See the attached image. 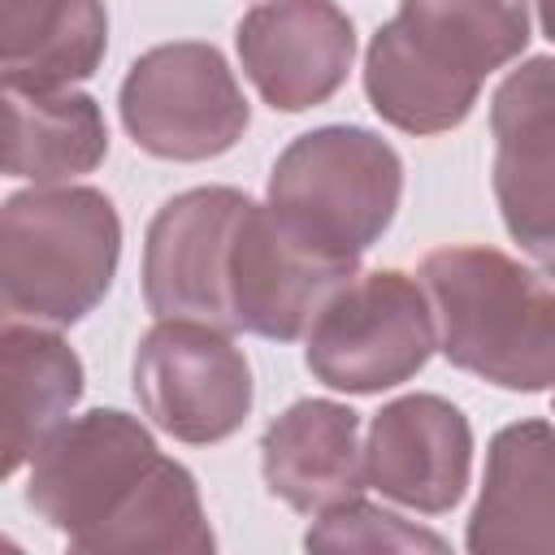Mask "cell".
Wrapping results in <instances>:
<instances>
[{
    "label": "cell",
    "mask_w": 555,
    "mask_h": 555,
    "mask_svg": "<svg viewBox=\"0 0 555 555\" xmlns=\"http://www.w3.org/2000/svg\"><path fill=\"white\" fill-rule=\"evenodd\" d=\"M82 399V360L78 351L35 325V321H9L0 330V473L13 477L39 442L69 421V408Z\"/></svg>",
    "instance_id": "2e32d148"
},
{
    "label": "cell",
    "mask_w": 555,
    "mask_h": 555,
    "mask_svg": "<svg viewBox=\"0 0 555 555\" xmlns=\"http://www.w3.org/2000/svg\"><path fill=\"white\" fill-rule=\"evenodd\" d=\"M217 546L199 486L178 460H156L152 473L134 486V494L117 507V516L82 546L87 555H134V551H173V555H208Z\"/></svg>",
    "instance_id": "d6986e66"
},
{
    "label": "cell",
    "mask_w": 555,
    "mask_h": 555,
    "mask_svg": "<svg viewBox=\"0 0 555 555\" xmlns=\"http://www.w3.org/2000/svg\"><path fill=\"white\" fill-rule=\"evenodd\" d=\"M438 347L425 282L403 269L347 278L308 325L304 360L312 377L343 395H382L416 377Z\"/></svg>",
    "instance_id": "5b68a950"
},
{
    "label": "cell",
    "mask_w": 555,
    "mask_h": 555,
    "mask_svg": "<svg viewBox=\"0 0 555 555\" xmlns=\"http://www.w3.org/2000/svg\"><path fill=\"white\" fill-rule=\"evenodd\" d=\"M238 61L273 113L325 104L351 74L356 26L334 0H260L238 22Z\"/></svg>",
    "instance_id": "8fae6325"
},
{
    "label": "cell",
    "mask_w": 555,
    "mask_h": 555,
    "mask_svg": "<svg viewBox=\"0 0 555 555\" xmlns=\"http://www.w3.org/2000/svg\"><path fill=\"white\" fill-rule=\"evenodd\" d=\"M473 473V429L468 416L442 395H403L386 403L364 442L369 486L412 512H451Z\"/></svg>",
    "instance_id": "4fadbf2b"
},
{
    "label": "cell",
    "mask_w": 555,
    "mask_h": 555,
    "mask_svg": "<svg viewBox=\"0 0 555 555\" xmlns=\"http://www.w3.org/2000/svg\"><path fill=\"white\" fill-rule=\"evenodd\" d=\"M494 199L520 251L555 269V56H529L490 100Z\"/></svg>",
    "instance_id": "30bf717a"
},
{
    "label": "cell",
    "mask_w": 555,
    "mask_h": 555,
    "mask_svg": "<svg viewBox=\"0 0 555 555\" xmlns=\"http://www.w3.org/2000/svg\"><path fill=\"white\" fill-rule=\"evenodd\" d=\"M134 399L178 442H225L251 412V364L230 330L156 321L134 351Z\"/></svg>",
    "instance_id": "ba28073f"
},
{
    "label": "cell",
    "mask_w": 555,
    "mask_h": 555,
    "mask_svg": "<svg viewBox=\"0 0 555 555\" xmlns=\"http://www.w3.org/2000/svg\"><path fill=\"white\" fill-rule=\"evenodd\" d=\"M104 48V0H0L4 91H65L100 69Z\"/></svg>",
    "instance_id": "e0dca14e"
},
{
    "label": "cell",
    "mask_w": 555,
    "mask_h": 555,
    "mask_svg": "<svg viewBox=\"0 0 555 555\" xmlns=\"http://www.w3.org/2000/svg\"><path fill=\"white\" fill-rule=\"evenodd\" d=\"M403 195L399 152L364 126L299 134L269 173L273 217L317 256L351 260L386 234Z\"/></svg>",
    "instance_id": "277c9868"
},
{
    "label": "cell",
    "mask_w": 555,
    "mask_h": 555,
    "mask_svg": "<svg viewBox=\"0 0 555 555\" xmlns=\"http://www.w3.org/2000/svg\"><path fill=\"white\" fill-rule=\"evenodd\" d=\"M464 542L473 555H555V425L516 421L490 438Z\"/></svg>",
    "instance_id": "5bb4252c"
},
{
    "label": "cell",
    "mask_w": 555,
    "mask_h": 555,
    "mask_svg": "<svg viewBox=\"0 0 555 555\" xmlns=\"http://www.w3.org/2000/svg\"><path fill=\"white\" fill-rule=\"evenodd\" d=\"M538 26H542V35L555 43V0H538Z\"/></svg>",
    "instance_id": "44dd1931"
},
{
    "label": "cell",
    "mask_w": 555,
    "mask_h": 555,
    "mask_svg": "<svg viewBox=\"0 0 555 555\" xmlns=\"http://www.w3.org/2000/svg\"><path fill=\"white\" fill-rule=\"evenodd\" d=\"M438 351L503 390H555V269L499 247H438L421 260Z\"/></svg>",
    "instance_id": "7a4b0ae2"
},
{
    "label": "cell",
    "mask_w": 555,
    "mask_h": 555,
    "mask_svg": "<svg viewBox=\"0 0 555 555\" xmlns=\"http://www.w3.org/2000/svg\"><path fill=\"white\" fill-rule=\"evenodd\" d=\"M121 126L147 156L212 160L247 130V100L212 43H160L121 78Z\"/></svg>",
    "instance_id": "8992f818"
},
{
    "label": "cell",
    "mask_w": 555,
    "mask_h": 555,
    "mask_svg": "<svg viewBox=\"0 0 555 555\" xmlns=\"http://www.w3.org/2000/svg\"><path fill=\"white\" fill-rule=\"evenodd\" d=\"M251 195L195 186L165 199L143 243V299L156 321H204L238 330L230 308V251Z\"/></svg>",
    "instance_id": "9c48e42d"
},
{
    "label": "cell",
    "mask_w": 555,
    "mask_h": 555,
    "mask_svg": "<svg viewBox=\"0 0 555 555\" xmlns=\"http://www.w3.org/2000/svg\"><path fill=\"white\" fill-rule=\"evenodd\" d=\"M360 264L330 260L304 247L269 204H256L243 212L234 251H230V308L234 325L260 338L295 343L317 321L321 304L356 278Z\"/></svg>",
    "instance_id": "7c38bea8"
},
{
    "label": "cell",
    "mask_w": 555,
    "mask_h": 555,
    "mask_svg": "<svg viewBox=\"0 0 555 555\" xmlns=\"http://www.w3.org/2000/svg\"><path fill=\"white\" fill-rule=\"evenodd\" d=\"M308 551H434L442 555L447 542L377 503H364L360 494L321 512L312 529L304 533Z\"/></svg>",
    "instance_id": "ffe728a7"
},
{
    "label": "cell",
    "mask_w": 555,
    "mask_h": 555,
    "mask_svg": "<svg viewBox=\"0 0 555 555\" xmlns=\"http://www.w3.org/2000/svg\"><path fill=\"white\" fill-rule=\"evenodd\" d=\"M260 473L273 499L304 516H321L356 499L364 477L360 412L334 399H299L260 438Z\"/></svg>",
    "instance_id": "9a60e30c"
},
{
    "label": "cell",
    "mask_w": 555,
    "mask_h": 555,
    "mask_svg": "<svg viewBox=\"0 0 555 555\" xmlns=\"http://www.w3.org/2000/svg\"><path fill=\"white\" fill-rule=\"evenodd\" d=\"M160 460L156 438L117 408L61 421L30 455L26 507L82 551Z\"/></svg>",
    "instance_id": "52a82bcc"
},
{
    "label": "cell",
    "mask_w": 555,
    "mask_h": 555,
    "mask_svg": "<svg viewBox=\"0 0 555 555\" xmlns=\"http://www.w3.org/2000/svg\"><path fill=\"white\" fill-rule=\"evenodd\" d=\"M108 156V126L82 91H4V173L56 186Z\"/></svg>",
    "instance_id": "ac0fdd59"
},
{
    "label": "cell",
    "mask_w": 555,
    "mask_h": 555,
    "mask_svg": "<svg viewBox=\"0 0 555 555\" xmlns=\"http://www.w3.org/2000/svg\"><path fill=\"white\" fill-rule=\"evenodd\" d=\"M121 221L95 186H30L0 212V304L9 321L74 325L113 286Z\"/></svg>",
    "instance_id": "3957f363"
},
{
    "label": "cell",
    "mask_w": 555,
    "mask_h": 555,
    "mask_svg": "<svg viewBox=\"0 0 555 555\" xmlns=\"http://www.w3.org/2000/svg\"><path fill=\"white\" fill-rule=\"evenodd\" d=\"M529 43L525 0H403L369 39L364 95L403 134L455 130L481 82Z\"/></svg>",
    "instance_id": "6da1fadb"
}]
</instances>
